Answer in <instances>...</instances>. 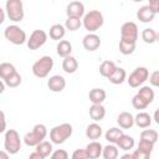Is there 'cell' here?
Instances as JSON below:
<instances>
[{
    "mask_svg": "<svg viewBox=\"0 0 159 159\" xmlns=\"http://www.w3.org/2000/svg\"><path fill=\"white\" fill-rule=\"evenodd\" d=\"M102 157L104 159H117L118 158V148L116 144H108L102 149Z\"/></svg>",
    "mask_w": 159,
    "mask_h": 159,
    "instance_id": "1f68e13d",
    "label": "cell"
},
{
    "mask_svg": "<svg viewBox=\"0 0 159 159\" xmlns=\"http://www.w3.org/2000/svg\"><path fill=\"white\" fill-rule=\"evenodd\" d=\"M149 77V71L147 67L144 66H140V67H137L130 75L129 77L127 78V82L128 84L132 87V88H137L139 86H142Z\"/></svg>",
    "mask_w": 159,
    "mask_h": 159,
    "instance_id": "ba28073f",
    "label": "cell"
},
{
    "mask_svg": "<svg viewBox=\"0 0 159 159\" xmlns=\"http://www.w3.org/2000/svg\"><path fill=\"white\" fill-rule=\"evenodd\" d=\"M4 20H5V11L0 7V25L4 22Z\"/></svg>",
    "mask_w": 159,
    "mask_h": 159,
    "instance_id": "7dc6e473",
    "label": "cell"
},
{
    "mask_svg": "<svg viewBox=\"0 0 159 159\" xmlns=\"http://www.w3.org/2000/svg\"><path fill=\"white\" fill-rule=\"evenodd\" d=\"M102 149H103V145L99 142L92 140L87 144L84 152H86L88 159H98L102 155Z\"/></svg>",
    "mask_w": 159,
    "mask_h": 159,
    "instance_id": "5bb4252c",
    "label": "cell"
},
{
    "mask_svg": "<svg viewBox=\"0 0 159 159\" xmlns=\"http://www.w3.org/2000/svg\"><path fill=\"white\" fill-rule=\"evenodd\" d=\"M106 116V108L103 104H92L89 107V117L94 122H99L104 118Z\"/></svg>",
    "mask_w": 159,
    "mask_h": 159,
    "instance_id": "d6986e66",
    "label": "cell"
},
{
    "mask_svg": "<svg viewBox=\"0 0 159 159\" xmlns=\"http://www.w3.org/2000/svg\"><path fill=\"white\" fill-rule=\"evenodd\" d=\"M140 140H145L152 144H155L158 140V132L155 129H144L140 133Z\"/></svg>",
    "mask_w": 159,
    "mask_h": 159,
    "instance_id": "836d02e7",
    "label": "cell"
},
{
    "mask_svg": "<svg viewBox=\"0 0 159 159\" xmlns=\"http://www.w3.org/2000/svg\"><path fill=\"white\" fill-rule=\"evenodd\" d=\"M107 97V93L103 88H92L88 93V98L92 104H102Z\"/></svg>",
    "mask_w": 159,
    "mask_h": 159,
    "instance_id": "e0dca14e",
    "label": "cell"
},
{
    "mask_svg": "<svg viewBox=\"0 0 159 159\" xmlns=\"http://www.w3.org/2000/svg\"><path fill=\"white\" fill-rule=\"evenodd\" d=\"M137 149L140 150V152L152 154V152H153V149H154V144H152V143H149V142H145V140H139Z\"/></svg>",
    "mask_w": 159,
    "mask_h": 159,
    "instance_id": "74e56055",
    "label": "cell"
},
{
    "mask_svg": "<svg viewBox=\"0 0 159 159\" xmlns=\"http://www.w3.org/2000/svg\"><path fill=\"white\" fill-rule=\"evenodd\" d=\"M123 134H124V133H123V129H120L119 127H112V128H109V129L106 132L104 137H106V140L109 142V144H117L118 139H119Z\"/></svg>",
    "mask_w": 159,
    "mask_h": 159,
    "instance_id": "7402d4cb",
    "label": "cell"
},
{
    "mask_svg": "<svg viewBox=\"0 0 159 159\" xmlns=\"http://www.w3.org/2000/svg\"><path fill=\"white\" fill-rule=\"evenodd\" d=\"M117 123L120 129H129L134 125V117L129 112H122L117 118Z\"/></svg>",
    "mask_w": 159,
    "mask_h": 159,
    "instance_id": "9a60e30c",
    "label": "cell"
},
{
    "mask_svg": "<svg viewBox=\"0 0 159 159\" xmlns=\"http://www.w3.org/2000/svg\"><path fill=\"white\" fill-rule=\"evenodd\" d=\"M0 159H10V157L5 150H0Z\"/></svg>",
    "mask_w": 159,
    "mask_h": 159,
    "instance_id": "bcb514c9",
    "label": "cell"
},
{
    "mask_svg": "<svg viewBox=\"0 0 159 159\" xmlns=\"http://www.w3.org/2000/svg\"><path fill=\"white\" fill-rule=\"evenodd\" d=\"M71 159H88L84 149H76L72 155H71Z\"/></svg>",
    "mask_w": 159,
    "mask_h": 159,
    "instance_id": "b9f144b4",
    "label": "cell"
},
{
    "mask_svg": "<svg viewBox=\"0 0 159 159\" xmlns=\"http://www.w3.org/2000/svg\"><path fill=\"white\" fill-rule=\"evenodd\" d=\"M154 119H155V122L157 123H159V119H158V109L155 111V113H154Z\"/></svg>",
    "mask_w": 159,
    "mask_h": 159,
    "instance_id": "f907efd6",
    "label": "cell"
},
{
    "mask_svg": "<svg viewBox=\"0 0 159 159\" xmlns=\"http://www.w3.org/2000/svg\"><path fill=\"white\" fill-rule=\"evenodd\" d=\"M77 68H78V62H77V60L73 56H67V57L63 58V61H62V70L66 73H68V75L75 73L77 71Z\"/></svg>",
    "mask_w": 159,
    "mask_h": 159,
    "instance_id": "44dd1931",
    "label": "cell"
},
{
    "mask_svg": "<svg viewBox=\"0 0 159 159\" xmlns=\"http://www.w3.org/2000/svg\"><path fill=\"white\" fill-rule=\"evenodd\" d=\"M48 35L52 40L55 41H61L65 35H66V29L62 24H55L50 27V31H48Z\"/></svg>",
    "mask_w": 159,
    "mask_h": 159,
    "instance_id": "ac0fdd59",
    "label": "cell"
},
{
    "mask_svg": "<svg viewBox=\"0 0 159 159\" xmlns=\"http://www.w3.org/2000/svg\"><path fill=\"white\" fill-rule=\"evenodd\" d=\"M53 58L51 56H42L32 65V73L37 78H45L53 68Z\"/></svg>",
    "mask_w": 159,
    "mask_h": 159,
    "instance_id": "5b68a950",
    "label": "cell"
},
{
    "mask_svg": "<svg viewBox=\"0 0 159 159\" xmlns=\"http://www.w3.org/2000/svg\"><path fill=\"white\" fill-rule=\"evenodd\" d=\"M101 135H102V127L98 123L93 122V123L87 125V128H86V137L88 139L97 140L98 138H101Z\"/></svg>",
    "mask_w": 159,
    "mask_h": 159,
    "instance_id": "ffe728a7",
    "label": "cell"
},
{
    "mask_svg": "<svg viewBox=\"0 0 159 159\" xmlns=\"http://www.w3.org/2000/svg\"><path fill=\"white\" fill-rule=\"evenodd\" d=\"M158 37H159V35L154 29L147 27V29H144L142 31V40L145 43H154L158 40Z\"/></svg>",
    "mask_w": 159,
    "mask_h": 159,
    "instance_id": "4dcf8cb0",
    "label": "cell"
},
{
    "mask_svg": "<svg viewBox=\"0 0 159 159\" xmlns=\"http://www.w3.org/2000/svg\"><path fill=\"white\" fill-rule=\"evenodd\" d=\"M66 14L67 17L72 16V17H80L82 19L84 15V5L81 1H71L67 7H66Z\"/></svg>",
    "mask_w": 159,
    "mask_h": 159,
    "instance_id": "4fadbf2b",
    "label": "cell"
},
{
    "mask_svg": "<svg viewBox=\"0 0 159 159\" xmlns=\"http://www.w3.org/2000/svg\"><path fill=\"white\" fill-rule=\"evenodd\" d=\"M46 41H47V34L43 30H34L26 42L30 50H39L46 43Z\"/></svg>",
    "mask_w": 159,
    "mask_h": 159,
    "instance_id": "30bf717a",
    "label": "cell"
},
{
    "mask_svg": "<svg viewBox=\"0 0 159 159\" xmlns=\"http://www.w3.org/2000/svg\"><path fill=\"white\" fill-rule=\"evenodd\" d=\"M135 50V43L133 42H128V41H124V40H120L119 41V51L120 53L123 55H132Z\"/></svg>",
    "mask_w": 159,
    "mask_h": 159,
    "instance_id": "d590c367",
    "label": "cell"
},
{
    "mask_svg": "<svg viewBox=\"0 0 159 159\" xmlns=\"http://www.w3.org/2000/svg\"><path fill=\"white\" fill-rule=\"evenodd\" d=\"M109 82L113 83V84H122L125 80H127V72L124 68L122 67H117L114 70V72L108 77Z\"/></svg>",
    "mask_w": 159,
    "mask_h": 159,
    "instance_id": "cb8c5ba5",
    "label": "cell"
},
{
    "mask_svg": "<svg viewBox=\"0 0 159 159\" xmlns=\"http://www.w3.org/2000/svg\"><path fill=\"white\" fill-rule=\"evenodd\" d=\"M35 152L39 153L40 155H42L43 158H47L48 155L52 154L53 152V147H52V143L51 142H47V140H43L41 143H39L36 147H35Z\"/></svg>",
    "mask_w": 159,
    "mask_h": 159,
    "instance_id": "4316f807",
    "label": "cell"
},
{
    "mask_svg": "<svg viewBox=\"0 0 159 159\" xmlns=\"http://www.w3.org/2000/svg\"><path fill=\"white\" fill-rule=\"evenodd\" d=\"M15 72H16V68L12 63H10V62H1L0 63V78L2 81H5L9 76H11Z\"/></svg>",
    "mask_w": 159,
    "mask_h": 159,
    "instance_id": "f546056e",
    "label": "cell"
},
{
    "mask_svg": "<svg viewBox=\"0 0 159 159\" xmlns=\"http://www.w3.org/2000/svg\"><path fill=\"white\" fill-rule=\"evenodd\" d=\"M132 106H133L135 109H145L149 104H148L145 101H143L138 94H135V96L132 98Z\"/></svg>",
    "mask_w": 159,
    "mask_h": 159,
    "instance_id": "8d00e7d4",
    "label": "cell"
},
{
    "mask_svg": "<svg viewBox=\"0 0 159 159\" xmlns=\"http://www.w3.org/2000/svg\"><path fill=\"white\" fill-rule=\"evenodd\" d=\"M73 128L70 123H61L50 130V139L52 144H62L72 135Z\"/></svg>",
    "mask_w": 159,
    "mask_h": 159,
    "instance_id": "7a4b0ae2",
    "label": "cell"
},
{
    "mask_svg": "<svg viewBox=\"0 0 159 159\" xmlns=\"http://www.w3.org/2000/svg\"><path fill=\"white\" fill-rule=\"evenodd\" d=\"M116 68H117V66H116V63H114L113 61L106 60V61H103V62L101 63V66H99V73H101V76L108 78V77L114 72Z\"/></svg>",
    "mask_w": 159,
    "mask_h": 159,
    "instance_id": "f1b7e54d",
    "label": "cell"
},
{
    "mask_svg": "<svg viewBox=\"0 0 159 159\" xmlns=\"http://www.w3.org/2000/svg\"><path fill=\"white\" fill-rule=\"evenodd\" d=\"M4 36L9 42L14 45H24L27 41L26 32L15 24L6 26V29L4 30Z\"/></svg>",
    "mask_w": 159,
    "mask_h": 159,
    "instance_id": "8992f818",
    "label": "cell"
},
{
    "mask_svg": "<svg viewBox=\"0 0 159 159\" xmlns=\"http://www.w3.org/2000/svg\"><path fill=\"white\" fill-rule=\"evenodd\" d=\"M130 155H132V159H150V154L140 152L138 149H135Z\"/></svg>",
    "mask_w": 159,
    "mask_h": 159,
    "instance_id": "60d3db41",
    "label": "cell"
},
{
    "mask_svg": "<svg viewBox=\"0 0 159 159\" xmlns=\"http://www.w3.org/2000/svg\"><path fill=\"white\" fill-rule=\"evenodd\" d=\"M134 124H137L139 128H148L152 124V117L147 112H139L134 117Z\"/></svg>",
    "mask_w": 159,
    "mask_h": 159,
    "instance_id": "d4e9b609",
    "label": "cell"
},
{
    "mask_svg": "<svg viewBox=\"0 0 159 159\" xmlns=\"http://www.w3.org/2000/svg\"><path fill=\"white\" fill-rule=\"evenodd\" d=\"M5 83H4V81L2 80H0V94L1 93H4V91H5Z\"/></svg>",
    "mask_w": 159,
    "mask_h": 159,
    "instance_id": "c3c4849f",
    "label": "cell"
},
{
    "mask_svg": "<svg viewBox=\"0 0 159 159\" xmlns=\"http://www.w3.org/2000/svg\"><path fill=\"white\" fill-rule=\"evenodd\" d=\"M119 159H132V155H130L129 153H125V154H123Z\"/></svg>",
    "mask_w": 159,
    "mask_h": 159,
    "instance_id": "681fc988",
    "label": "cell"
},
{
    "mask_svg": "<svg viewBox=\"0 0 159 159\" xmlns=\"http://www.w3.org/2000/svg\"><path fill=\"white\" fill-rule=\"evenodd\" d=\"M21 75L16 71L15 73H12L11 76H9L5 81H4V83H5V86H7V87H10V88H15V87H17V86H20V83H21Z\"/></svg>",
    "mask_w": 159,
    "mask_h": 159,
    "instance_id": "e575fe53",
    "label": "cell"
},
{
    "mask_svg": "<svg viewBox=\"0 0 159 159\" xmlns=\"http://www.w3.org/2000/svg\"><path fill=\"white\" fill-rule=\"evenodd\" d=\"M101 43H102L101 37L96 34H87L82 40V45H83L84 50H87L89 52H93V51L98 50Z\"/></svg>",
    "mask_w": 159,
    "mask_h": 159,
    "instance_id": "8fae6325",
    "label": "cell"
},
{
    "mask_svg": "<svg viewBox=\"0 0 159 159\" xmlns=\"http://www.w3.org/2000/svg\"><path fill=\"white\" fill-rule=\"evenodd\" d=\"M103 24H104V17L99 10H91L86 12L82 17V25L88 31V34H94V31L101 29Z\"/></svg>",
    "mask_w": 159,
    "mask_h": 159,
    "instance_id": "6da1fadb",
    "label": "cell"
},
{
    "mask_svg": "<svg viewBox=\"0 0 159 159\" xmlns=\"http://www.w3.org/2000/svg\"><path fill=\"white\" fill-rule=\"evenodd\" d=\"M6 132V117L5 113L0 109V133Z\"/></svg>",
    "mask_w": 159,
    "mask_h": 159,
    "instance_id": "7bdbcfd3",
    "label": "cell"
},
{
    "mask_svg": "<svg viewBox=\"0 0 159 159\" xmlns=\"http://www.w3.org/2000/svg\"><path fill=\"white\" fill-rule=\"evenodd\" d=\"M50 159H68V153L65 149H56L52 152Z\"/></svg>",
    "mask_w": 159,
    "mask_h": 159,
    "instance_id": "f35d334b",
    "label": "cell"
},
{
    "mask_svg": "<svg viewBox=\"0 0 159 159\" xmlns=\"http://www.w3.org/2000/svg\"><path fill=\"white\" fill-rule=\"evenodd\" d=\"M4 148L5 152L10 155L17 154L21 149V139L15 129H7L5 132V138H4Z\"/></svg>",
    "mask_w": 159,
    "mask_h": 159,
    "instance_id": "277c9868",
    "label": "cell"
},
{
    "mask_svg": "<svg viewBox=\"0 0 159 159\" xmlns=\"http://www.w3.org/2000/svg\"><path fill=\"white\" fill-rule=\"evenodd\" d=\"M56 51H57V55L62 58L67 57V56H71V52H72V45L70 41L67 40H61L58 41L57 46H56Z\"/></svg>",
    "mask_w": 159,
    "mask_h": 159,
    "instance_id": "603a6c76",
    "label": "cell"
},
{
    "mask_svg": "<svg viewBox=\"0 0 159 159\" xmlns=\"http://www.w3.org/2000/svg\"><path fill=\"white\" fill-rule=\"evenodd\" d=\"M27 159H46V158H43L42 155H40L39 153H36V152H32L30 155H29V158Z\"/></svg>",
    "mask_w": 159,
    "mask_h": 159,
    "instance_id": "f6af8a7d",
    "label": "cell"
},
{
    "mask_svg": "<svg viewBox=\"0 0 159 159\" xmlns=\"http://www.w3.org/2000/svg\"><path fill=\"white\" fill-rule=\"evenodd\" d=\"M137 94H138L143 101H145L148 104H150V103L154 101V96H155L153 88L149 87V86H143V87H140L139 91L137 92Z\"/></svg>",
    "mask_w": 159,
    "mask_h": 159,
    "instance_id": "83f0119b",
    "label": "cell"
},
{
    "mask_svg": "<svg viewBox=\"0 0 159 159\" xmlns=\"http://www.w3.org/2000/svg\"><path fill=\"white\" fill-rule=\"evenodd\" d=\"M149 83L153 86V87H158L159 86V71H153L150 75H149Z\"/></svg>",
    "mask_w": 159,
    "mask_h": 159,
    "instance_id": "ab89813d",
    "label": "cell"
},
{
    "mask_svg": "<svg viewBox=\"0 0 159 159\" xmlns=\"http://www.w3.org/2000/svg\"><path fill=\"white\" fill-rule=\"evenodd\" d=\"M5 10L7 17L14 22L22 21L25 12H24V4L21 0H7L5 4Z\"/></svg>",
    "mask_w": 159,
    "mask_h": 159,
    "instance_id": "52a82bcc",
    "label": "cell"
},
{
    "mask_svg": "<svg viewBox=\"0 0 159 159\" xmlns=\"http://www.w3.org/2000/svg\"><path fill=\"white\" fill-rule=\"evenodd\" d=\"M138 35H139V32H138V26H137L135 22L127 21L122 25V27H120V40L137 43Z\"/></svg>",
    "mask_w": 159,
    "mask_h": 159,
    "instance_id": "9c48e42d",
    "label": "cell"
},
{
    "mask_svg": "<svg viewBox=\"0 0 159 159\" xmlns=\"http://www.w3.org/2000/svg\"><path fill=\"white\" fill-rule=\"evenodd\" d=\"M154 16L155 14L150 10V7L148 5H144V6H140L137 11V17L139 21L144 22V24H148V22H152L154 20Z\"/></svg>",
    "mask_w": 159,
    "mask_h": 159,
    "instance_id": "2e32d148",
    "label": "cell"
},
{
    "mask_svg": "<svg viewBox=\"0 0 159 159\" xmlns=\"http://www.w3.org/2000/svg\"><path fill=\"white\" fill-rule=\"evenodd\" d=\"M65 29L66 30H70V31H76L78 30L81 26H82V19L80 17H72V16H68L65 21Z\"/></svg>",
    "mask_w": 159,
    "mask_h": 159,
    "instance_id": "d6a6232c",
    "label": "cell"
},
{
    "mask_svg": "<svg viewBox=\"0 0 159 159\" xmlns=\"http://www.w3.org/2000/svg\"><path fill=\"white\" fill-rule=\"evenodd\" d=\"M148 6L150 7V10H152L155 15L159 12V0H152V1H149Z\"/></svg>",
    "mask_w": 159,
    "mask_h": 159,
    "instance_id": "ee69618b",
    "label": "cell"
},
{
    "mask_svg": "<svg viewBox=\"0 0 159 159\" xmlns=\"http://www.w3.org/2000/svg\"><path fill=\"white\" fill-rule=\"evenodd\" d=\"M134 144H135V142H134V138L133 137H130V135H128V134H123L119 139H118V142H117V148H119V149H122V150H129V149H132L133 147H134Z\"/></svg>",
    "mask_w": 159,
    "mask_h": 159,
    "instance_id": "484cf974",
    "label": "cell"
},
{
    "mask_svg": "<svg viewBox=\"0 0 159 159\" xmlns=\"http://www.w3.org/2000/svg\"><path fill=\"white\" fill-rule=\"evenodd\" d=\"M47 87L52 92H62L66 87V80L63 76L60 75H53L48 78L47 81Z\"/></svg>",
    "mask_w": 159,
    "mask_h": 159,
    "instance_id": "7c38bea8",
    "label": "cell"
},
{
    "mask_svg": "<svg viewBox=\"0 0 159 159\" xmlns=\"http://www.w3.org/2000/svg\"><path fill=\"white\" fill-rule=\"evenodd\" d=\"M46 135H47L46 125L42 123H39V124L34 125L31 132H29L24 135V142L27 147H36L39 143L45 140Z\"/></svg>",
    "mask_w": 159,
    "mask_h": 159,
    "instance_id": "3957f363",
    "label": "cell"
}]
</instances>
